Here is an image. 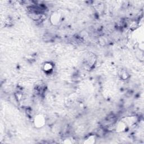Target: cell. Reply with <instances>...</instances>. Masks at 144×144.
Segmentation results:
<instances>
[{
    "instance_id": "1",
    "label": "cell",
    "mask_w": 144,
    "mask_h": 144,
    "mask_svg": "<svg viewBox=\"0 0 144 144\" xmlns=\"http://www.w3.org/2000/svg\"><path fill=\"white\" fill-rule=\"evenodd\" d=\"M35 126L40 128L44 126L45 123V119L41 115H38L37 117H35L34 121Z\"/></svg>"
},
{
    "instance_id": "2",
    "label": "cell",
    "mask_w": 144,
    "mask_h": 144,
    "mask_svg": "<svg viewBox=\"0 0 144 144\" xmlns=\"http://www.w3.org/2000/svg\"><path fill=\"white\" fill-rule=\"evenodd\" d=\"M61 20V15L59 13L54 12L51 15L50 21L53 25H57L60 23Z\"/></svg>"
},
{
    "instance_id": "3",
    "label": "cell",
    "mask_w": 144,
    "mask_h": 144,
    "mask_svg": "<svg viewBox=\"0 0 144 144\" xmlns=\"http://www.w3.org/2000/svg\"><path fill=\"white\" fill-rule=\"evenodd\" d=\"M53 69V65L50 63H46L44 65V72H50Z\"/></svg>"
},
{
    "instance_id": "4",
    "label": "cell",
    "mask_w": 144,
    "mask_h": 144,
    "mask_svg": "<svg viewBox=\"0 0 144 144\" xmlns=\"http://www.w3.org/2000/svg\"><path fill=\"white\" fill-rule=\"evenodd\" d=\"M126 125L124 122H121L118 123L117 126V131L118 132H123L126 130Z\"/></svg>"
},
{
    "instance_id": "5",
    "label": "cell",
    "mask_w": 144,
    "mask_h": 144,
    "mask_svg": "<svg viewBox=\"0 0 144 144\" xmlns=\"http://www.w3.org/2000/svg\"><path fill=\"white\" fill-rule=\"evenodd\" d=\"M95 137L93 136H91L89 137L88 139L86 140V141H85V143L88 144H93L95 143Z\"/></svg>"
},
{
    "instance_id": "6",
    "label": "cell",
    "mask_w": 144,
    "mask_h": 144,
    "mask_svg": "<svg viewBox=\"0 0 144 144\" xmlns=\"http://www.w3.org/2000/svg\"><path fill=\"white\" fill-rule=\"evenodd\" d=\"M122 77L123 79H127V78L128 77V76H127V73L126 72H124L122 73Z\"/></svg>"
}]
</instances>
